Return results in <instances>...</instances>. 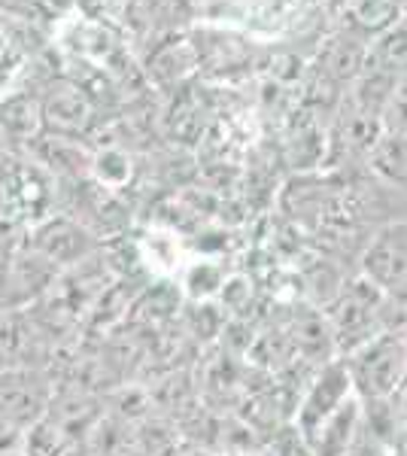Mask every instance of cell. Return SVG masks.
<instances>
[{
  "instance_id": "6da1fadb",
  "label": "cell",
  "mask_w": 407,
  "mask_h": 456,
  "mask_svg": "<svg viewBox=\"0 0 407 456\" xmlns=\"http://www.w3.org/2000/svg\"><path fill=\"white\" fill-rule=\"evenodd\" d=\"M350 371L353 393L362 402H383L392 399L407 374V347L398 335H374L368 344L353 350L344 359Z\"/></svg>"
},
{
  "instance_id": "7a4b0ae2",
  "label": "cell",
  "mask_w": 407,
  "mask_h": 456,
  "mask_svg": "<svg viewBox=\"0 0 407 456\" xmlns=\"http://www.w3.org/2000/svg\"><path fill=\"white\" fill-rule=\"evenodd\" d=\"M55 384L49 374L31 365H6L0 369V423L16 429H31L49 414Z\"/></svg>"
},
{
  "instance_id": "3957f363",
  "label": "cell",
  "mask_w": 407,
  "mask_h": 456,
  "mask_svg": "<svg viewBox=\"0 0 407 456\" xmlns=\"http://www.w3.org/2000/svg\"><path fill=\"white\" fill-rule=\"evenodd\" d=\"M40 119L43 134L83 141L88 131L98 125V107L92 104V98L70 77H61L55 83H49L46 92L40 94Z\"/></svg>"
},
{
  "instance_id": "277c9868",
  "label": "cell",
  "mask_w": 407,
  "mask_h": 456,
  "mask_svg": "<svg viewBox=\"0 0 407 456\" xmlns=\"http://www.w3.org/2000/svg\"><path fill=\"white\" fill-rule=\"evenodd\" d=\"M350 395L353 384L344 359H329L325 365H320V374L307 387L305 399L298 402V414H295V429L301 432V438L307 441L313 436Z\"/></svg>"
},
{
  "instance_id": "5b68a950",
  "label": "cell",
  "mask_w": 407,
  "mask_h": 456,
  "mask_svg": "<svg viewBox=\"0 0 407 456\" xmlns=\"http://www.w3.org/2000/svg\"><path fill=\"white\" fill-rule=\"evenodd\" d=\"M94 249V234L70 216L46 219L34 234L31 253L43 256L55 268H68V265H79Z\"/></svg>"
},
{
  "instance_id": "8992f818",
  "label": "cell",
  "mask_w": 407,
  "mask_h": 456,
  "mask_svg": "<svg viewBox=\"0 0 407 456\" xmlns=\"http://www.w3.org/2000/svg\"><path fill=\"white\" fill-rule=\"evenodd\" d=\"M362 277L377 289L392 292L407 286V228H389L362 256Z\"/></svg>"
},
{
  "instance_id": "52a82bcc",
  "label": "cell",
  "mask_w": 407,
  "mask_h": 456,
  "mask_svg": "<svg viewBox=\"0 0 407 456\" xmlns=\"http://www.w3.org/2000/svg\"><path fill=\"white\" fill-rule=\"evenodd\" d=\"M362 432V399L350 395L335 414L307 438L310 456H350Z\"/></svg>"
},
{
  "instance_id": "ba28073f",
  "label": "cell",
  "mask_w": 407,
  "mask_h": 456,
  "mask_svg": "<svg viewBox=\"0 0 407 456\" xmlns=\"http://www.w3.org/2000/svg\"><path fill=\"white\" fill-rule=\"evenodd\" d=\"M0 134L4 141L16 143H31L34 137L43 134V119H40V98H31V94H19V98H10L4 107H0Z\"/></svg>"
},
{
  "instance_id": "9c48e42d",
  "label": "cell",
  "mask_w": 407,
  "mask_h": 456,
  "mask_svg": "<svg viewBox=\"0 0 407 456\" xmlns=\"http://www.w3.org/2000/svg\"><path fill=\"white\" fill-rule=\"evenodd\" d=\"M289 338H292L295 350H298L305 359H310V362L325 365L322 356H331V353H335L331 326H329V320H322V316H305V320H298Z\"/></svg>"
},
{
  "instance_id": "30bf717a",
  "label": "cell",
  "mask_w": 407,
  "mask_h": 456,
  "mask_svg": "<svg viewBox=\"0 0 407 456\" xmlns=\"http://www.w3.org/2000/svg\"><path fill=\"white\" fill-rule=\"evenodd\" d=\"M167 131L183 143H191V141H198V137H201L204 107H201V101H198V94L191 92V88H186V92L174 101V107H170Z\"/></svg>"
},
{
  "instance_id": "8fae6325",
  "label": "cell",
  "mask_w": 407,
  "mask_h": 456,
  "mask_svg": "<svg viewBox=\"0 0 407 456\" xmlns=\"http://www.w3.org/2000/svg\"><path fill=\"white\" fill-rule=\"evenodd\" d=\"M371 167L374 174H380L383 180L389 183H407V137L398 134H387L377 141V146L371 152Z\"/></svg>"
},
{
  "instance_id": "7c38bea8",
  "label": "cell",
  "mask_w": 407,
  "mask_h": 456,
  "mask_svg": "<svg viewBox=\"0 0 407 456\" xmlns=\"http://www.w3.org/2000/svg\"><path fill=\"white\" fill-rule=\"evenodd\" d=\"M88 174L94 176V183L101 189L116 192V189H122L131 180V156L125 150H116V146L101 150L98 156H92V171Z\"/></svg>"
},
{
  "instance_id": "4fadbf2b",
  "label": "cell",
  "mask_w": 407,
  "mask_h": 456,
  "mask_svg": "<svg viewBox=\"0 0 407 456\" xmlns=\"http://www.w3.org/2000/svg\"><path fill=\"white\" fill-rule=\"evenodd\" d=\"M392 86H395V73L374 68V70L368 73V77L359 83L356 107H359V110H365V113L380 116V113H383V107H387V101H389V94H392Z\"/></svg>"
},
{
  "instance_id": "5bb4252c",
  "label": "cell",
  "mask_w": 407,
  "mask_h": 456,
  "mask_svg": "<svg viewBox=\"0 0 407 456\" xmlns=\"http://www.w3.org/2000/svg\"><path fill=\"white\" fill-rule=\"evenodd\" d=\"M380 137V116L374 113H365V110L356 107V113L344 122V143L356 152H371Z\"/></svg>"
},
{
  "instance_id": "9a60e30c",
  "label": "cell",
  "mask_w": 407,
  "mask_h": 456,
  "mask_svg": "<svg viewBox=\"0 0 407 456\" xmlns=\"http://www.w3.org/2000/svg\"><path fill=\"white\" fill-rule=\"evenodd\" d=\"M362 58H365V49L356 40H335L325 55L322 73H329L331 79H353L362 68Z\"/></svg>"
},
{
  "instance_id": "2e32d148",
  "label": "cell",
  "mask_w": 407,
  "mask_h": 456,
  "mask_svg": "<svg viewBox=\"0 0 407 456\" xmlns=\"http://www.w3.org/2000/svg\"><path fill=\"white\" fill-rule=\"evenodd\" d=\"M222 283H225V274L210 262H195L186 268V277H183V289H186L189 298L195 301H207L213 296H219Z\"/></svg>"
},
{
  "instance_id": "e0dca14e",
  "label": "cell",
  "mask_w": 407,
  "mask_h": 456,
  "mask_svg": "<svg viewBox=\"0 0 407 456\" xmlns=\"http://www.w3.org/2000/svg\"><path fill=\"white\" fill-rule=\"evenodd\" d=\"M350 16L359 21L362 28L380 31L398 16L395 0H350Z\"/></svg>"
},
{
  "instance_id": "ac0fdd59",
  "label": "cell",
  "mask_w": 407,
  "mask_h": 456,
  "mask_svg": "<svg viewBox=\"0 0 407 456\" xmlns=\"http://www.w3.org/2000/svg\"><path fill=\"white\" fill-rule=\"evenodd\" d=\"M377 68L380 70H407V25H398L389 31L377 46Z\"/></svg>"
},
{
  "instance_id": "d6986e66",
  "label": "cell",
  "mask_w": 407,
  "mask_h": 456,
  "mask_svg": "<svg viewBox=\"0 0 407 456\" xmlns=\"http://www.w3.org/2000/svg\"><path fill=\"white\" fill-rule=\"evenodd\" d=\"M387 113V125H389V134H398V137H407V77L395 79L392 86V94L383 107Z\"/></svg>"
},
{
  "instance_id": "ffe728a7",
  "label": "cell",
  "mask_w": 407,
  "mask_h": 456,
  "mask_svg": "<svg viewBox=\"0 0 407 456\" xmlns=\"http://www.w3.org/2000/svg\"><path fill=\"white\" fill-rule=\"evenodd\" d=\"M271 77L280 83H292L301 77V58H295L292 53H273L271 55Z\"/></svg>"
},
{
  "instance_id": "44dd1931",
  "label": "cell",
  "mask_w": 407,
  "mask_h": 456,
  "mask_svg": "<svg viewBox=\"0 0 407 456\" xmlns=\"http://www.w3.org/2000/svg\"><path fill=\"white\" fill-rule=\"evenodd\" d=\"M392 404H395V411H398V417L407 423V374H404V380H402V387L395 389V395H392Z\"/></svg>"
},
{
  "instance_id": "7402d4cb",
  "label": "cell",
  "mask_w": 407,
  "mask_h": 456,
  "mask_svg": "<svg viewBox=\"0 0 407 456\" xmlns=\"http://www.w3.org/2000/svg\"><path fill=\"white\" fill-rule=\"evenodd\" d=\"M392 451H395V456H407V423H402V429H398L395 441H392Z\"/></svg>"
},
{
  "instance_id": "603a6c76",
  "label": "cell",
  "mask_w": 407,
  "mask_h": 456,
  "mask_svg": "<svg viewBox=\"0 0 407 456\" xmlns=\"http://www.w3.org/2000/svg\"><path fill=\"white\" fill-rule=\"evenodd\" d=\"M404 347H407V335H404Z\"/></svg>"
},
{
  "instance_id": "cb8c5ba5",
  "label": "cell",
  "mask_w": 407,
  "mask_h": 456,
  "mask_svg": "<svg viewBox=\"0 0 407 456\" xmlns=\"http://www.w3.org/2000/svg\"><path fill=\"white\" fill-rule=\"evenodd\" d=\"M0 141H4V134H0Z\"/></svg>"
}]
</instances>
